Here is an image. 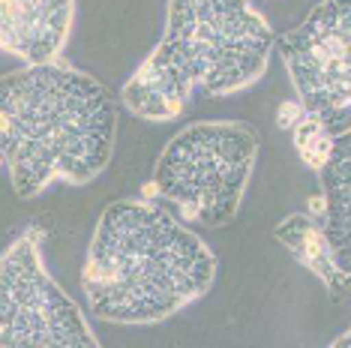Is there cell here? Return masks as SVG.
Returning <instances> with one entry per match:
<instances>
[{"instance_id": "1", "label": "cell", "mask_w": 351, "mask_h": 348, "mask_svg": "<svg viewBox=\"0 0 351 348\" xmlns=\"http://www.w3.org/2000/svg\"><path fill=\"white\" fill-rule=\"evenodd\" d=\"M117 105L108 87L63 60L0 75V156L19 199L54 180L84 186L108 169Z\"/></svg>"}, {"instance_id": "2", "label": "cell", "mask_w": 351, "mask_h": 348, "mask_svg": "<svg viewBox=\"0 0 351 348\" xmlns=\"http://www.w3.org/2000/svg\"><path fill=\"white\" fill-rule=\"evenodd\" d=\"M217 256L171 210L121 199L102 210L82 286L90 312L111 324L165 321L210 291Z\"/></svg>"}, {"instance_id": "3", "label": "cell", "mask_w": 351, "mask_h": 348, "mask_svg": "<svg viewBox=\"0 0 351 348\" xmlns=\"http://www.w3.org/2000/svg\"><path fill=\"white\" fill-rule=\"evenodd\" d=\"M274 30L250 0H169L159 45L123 84V105L145 121H171L198 90L231 97L267 73Z\"/></svg>"}, {"instance_id": "4", "label": "cell", "mask_w": 351, "mask_h": 348, "mask_svg": "<svg viewBox=\"0 0 351 348\" xmlns=\"http://www.w3.org/2000/svg\"><path fill=\"white\" fill-rule=\"evenodd\" d=\"M258 160V132L234 121H202L180 129L159 153L145 186L180 219L222 228L237 216Z\"/></svg>"}, {"instance_id": "5", "label": "cell", "mask_w": 351, "mask_h": 348, "mask_svg": "<svg viewBox=\"0 0 351 348\" xmlns=\"http://www.w3.org/2000/svg\"><path fill=\"white\" fill-rule=\"evenodd\" d=\"M43 240L30 225L0 256V348H97L82 306L45 271Z\"/></svg>"}, {"instance_id": "6", "label": "cell", "mask_w": 351, "mask_h": 348, "mask_svg": "<svg viewBox=\"0 0 351 348\" xmlns=\"http://www.w3.org/2000/svg\"><path fill=\"white\" fill-rule=\"evenodd\" d=\"M298 102L333 136L351 129V0H318L294 30L276 36Z\"/></svg>"}, {"instance_id": "7", "label": "cell", "mask_w": 351, "mask_h": 348, "mask_svg": "<svg viewBox=\"0 0 351 348\" xmlns=\"http://www.w3.org/2000/svg\"><path fill=\"white\" fill-rule=\"evenodd\" d=\"M75 21V0H0V51L25 63L60 60Z\"/></svg>"}, {"instance_id": "8", "label": "cell", "mask_w": 351, "mask_h": 348, "mask_svg": "<svg viewBox=\"0 0 351 348\" xmlns=\"http://www.w3.org/2000/svg\"><path fill=\"white\" fill-rule=\"evenodd\" d=\"M322 174V232L333 249V258L351 273V129L337 136L330 160Z\"/></svg>"}, {"instance_id": "9", "label": "cell", "mask_w": 351, "mask_h": 348, "mask_svg": "<svg viewBox=\"0 0 351 348\" xmlns=\"http://www.w3.org/2000/svg\"><path fill=\"white\" fill-rule=\"evenodd\" d=\"M274 237L300 261L306 271H313L327 286L333 297L351 300V273H346L333 258V249L322 232V223L313 213H291L274 228Z\"/></svg>"}, {"instance_id": "10", "label": "cell", "mask_w": 351, "mask_h": 348, "mask_svg": "<svg viewBox=\"0 0 351 348\" xmlns=\"http://www.w3.org/2000/svg\"><path fill=\"white\" fill-rule=\"evenodd\" d=\"M333 141H337V136L327 129L322 117L303 112V117L294 123V147H298V156L306 169H315V171L324 169V162L330 160Z\"/></svg>"}, {"instance_id": "11", "label": "cell", "mask_w": 351, "mask_h": 348, "mask_svg": "<svg viewBox=\"0 0 351 348\" xmlns=\"http://www.w3.org/2000/svg\"><path fill=\"white\" fill-rule=\"evenodd\" d=\"M300 117H303L300 102H285V105H279V126H282V129H294V123H298Z\"/></svg>"}, {"instance_id": "12", "label": "cell", "mask_w": 351, "mask_h": 348, "mask_svg": "<svg viewBox=\"0 0 351 348\" xmlns=\"http://www.w3.org/2000/svg\"><path fill=\"white\" fill-rule=\"evenodd\" d=\"M333 348H351V327L346 330V334H342V336H337V339H333V343H330Z\"/></svg>"}, {"instance_id": "13", "label": "cell", "mask_w": 351, "mask_h": 348, "mask_svg": "<svg viewBox=\"0 0 351 348\" xmlns=\"http://www.w3.org/2000/svg\"><path fill=\"white\" fill-rule=\"evenodd\" d=\"M0 169H3V156H0Z\"/></svg>"}]
</instances>
